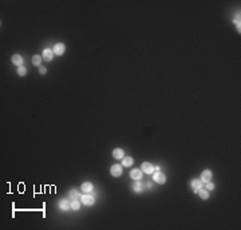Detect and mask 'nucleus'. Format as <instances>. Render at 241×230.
<instances>
[{"label": "nucleus", "mask_w": 241, "mask_h": 230, "mask_svg": "<svg viewBox=\"0 0 241 230\" xmlns=\"http://www.w3.org/2000/svg\"><path fill=\"white\" fill-rule=\"evenodd\" d=\"M153 179L156 181L157 183H160V185H163L165 182H166V177L163 175L161 171H157V173H154V175H153Z\"/></svg>", "instance_id": "nucleus-2"}, {"label": "nucleus", "mask_w": 241, "mask_h": 230, "mask_svg": "<svg viewBox=\"0 0 241 230\" xmlns=\"http://www.w3.org/2000/svg\"><path fill=\"white\" fill-rule=\"evenodd\" d=\"M234 23H236V26H237V28H238V31H240V18H236V19H234Z\"/></svg>", "instance_id": "nucleus-23"}, {"label": "nucleus", "mask_w": 241, "mask_h": 230, "mask_svg": "<svg viewBox=\"0 0 241 230\" xmlns=\"http://www.w3.org/2000/svg\"><path fill=\"white\" fill-rule=\"evenodd\" d=\"M122 166L120 165H113V167H111V174H113L114 177H119L122 175Z\"/></svg>", "instance_id": "nucleus-7"}, {"label": "nucleus", "mask_w": 241, "mask_h": 230, "mask_svg": "<svg viewBox=\"0 0 241 230\" xmlns=\"http://www.w3.org/2000/svg\"><path fill=\"white\" fill-rule=\"evenodd\" d=\"M42 58L44 59L46 62H51V60H52V58H54V51L50 50V48H46V50L43 51Z\"/></svg>", "instance_id": "nucleus-3"}, {"label": "nucleus", "mask_w": 241, "mask_h": 230, "mask_svg": "<svg viewBox=\"0 0 241 230\" xmlns=\"http://www.w3.org/2000/svg\"><path fill=\"white\" fill-rule=\"evenodd\" d=\"M113 156L115 158V159H123V156H125L123 150H122V148H114Z\"/></svg>", "instance_id": "nucleus-11"}, {"label": "nucleus", "mask_w": 241, "mask_h": 230, "mask_svg": "<svg viewBox=\"0 0 241 230\" xmlns=\"http://www.w3.org/2000/svg\"><path fill=\"white\" fill-rule=\"evenodd\" d=\"M82 191L83 193H91L93 191V183H90V182H85V183L82 185Z\"/></svg>", "instance_id": "nucleus-13"}, {"label": "nucleus", "mask_w": 241, "mask_h": 230, "mask_svg": "<svg viewBox=\"0 0 241 230\" xmlns=\"http://www.w3.org/2000/svg\"><path fill=\"white\" fill-rule=\"evenodd\" d=\"M200 193V197H201L202 199H208L209 198V193H208V190H204V189H200L198 190Z\"/></svg>", "instance_id": "nucleus-18"}, {"label": "nucleus", "mask_w": 241, "mask_h": 230, "mask_svg": "<svg viewBox=\"0 0 241 230\" xmlns=\"http://www.w3.org/2000/svg\"><path fill=\"white\" fill-rule=\"evenodd\" d=\"M81 202L83 203V205H86V206H91V205H94V202H95V198H94L90 193H85V194L81 197Z\"/></svg>", "instance_id": "nucleus-1"}, {"label": "nucleus", "mask_w": 241, "mask_h": 230, "mask_svg": "<svg viewBox=\"0 0 241 230\" xmlns=\"http://www.w3.org/2000/svg\"><path fill=\"white\" fill-rule=\"evenodd\" d=\"M81 193L78 190H70V199L71 201H75V199H81Z\"/></svg>", "instance_id": "nucleus-15"}, {"label": "nucleus", "mask_w": 241, "mask_h": 230, "mask_svg": "<svg viewBox=\"0 0 241 230\" xmlns=\"http://www.w3.org/2000/svg\"><path fill=\"white\" fill-rule=\"evenodd\" d=\"M133 163H134V159H133L131 156H126V158L123 156V159H122V165H123L125 167H130Z\"/></svg>", "instance_id": "nucleus-14"}, {"label": "nucleus", "mask_w": 241, "mask_h": 230, "mask_svg": "<svg viewBox=\"0 0 241 230\" xmlns=\"http://www.w3.org/2000/svg\"><path fill=\"white\" fill-rule=\"evenodd\" d=\"M59 207H60L62 210L67 211L68 209H71V202L67 201V199H60V201H59Z\"/></svg>", "instance_id": "nucleus-8"}, {"label": "nucleus", "mask_w": 241, "mask_h": 230, "mask_svg": "<svg viewBox=\"0 0 241 230\" xmlns=\"http://www.w3.org/2000/svg\"><path fill=\"white\" fill-rule=\"evenodd\" d=\"M32 63H34L35 66H40V63H42V56H39V55H35V56L32 58Z\"/></svg>", "instance_id": "nucleus-19"}, {"label": "nucleus", "mask_w": 241, "mask_h": 230, "mask_svg": "<svg viewBox=\"0 0 241 230\" xmlns=\"http://www.w3.org/2000/svg\"><path fill=\"white\" fill-rule=\"evenodd\" d=\"M154 170H156V169L153 167L152 163H149V162H144V163H142V171H144L145 174H153Z\"/></svg>", "instance_id": "nucleus-4"}, {"label": "nucleus", "mask_w": 241, "mask_h": 230, "mask_svg": "<svg viewBox=\"0 0 241 230\" xmlns=\"http://www.w3.org/2000/svg\"><path fill=\"white\" fill-rule=\"evenodd\" d=\"M201 186H202V181L201 179H193L192 181V187L194 189V193H198V190L201 189Z\"/></svg>", "instance_id": "nucleus-10"}, {"label": "nucleus", "mask_w": 241, "mask_h": 230, "mask_svg": "<svg viewBox=\"0 0 241 230\" xmlns=\"http://www.w3.org/2000/svg\"><path fill=\"white\" fill-rule=\"evenodd\" d=\"M79 207H81V202H79V199H75V201H71V209L72 210H79Z\"/></svg>", "instance_id": "nucleus-16"}, {"label": "nucleus", "mask_w": 241, "mask_h": 230, "mask_svg": "<svg viewBox=\"0 0 241 230\" xmlns=\"http://www.w3.org/2000/svg\"><path fill=\"white\" fill-rule=\"evenodd\" d=\"M130 177H131V179H134V181H139V179H142V171L138 170V169H134V170H131V173H130Z\"/></svg>", "instance_id": "nucleus-6"}, {"label": "nucleus", "mask_w": 241, "mask_h": 230, "mask_svg": "<svg viewBox=\"0 0 241 230\" xmlns=\"http://www.w3.org/2000/svg\"><path fill=\"white\" fill-rule=\"evenodd\" d=\"M64 50H66V46L63 43H56L54 46V54H56V55H63L64 54Z\"/></svg>", "instance_id": "nucleus-5"}, {"label": "nucleus", "mask_w": 241, "mask_h": 230, "mask_svg": "<svg viewBox=\"0 0 241 230\" xmlns=\"http://www.w3.org/2000/svg\"><path fill=\"white\" fill-rule=\"evenodd\" d=\"M12 63H14L15 66L20 67L22 64H23V58H22L20 55H14V56H12Z\"/></svg>", "instance_id": "nucleus-12"}, {"label": "nucleus", "mask_w": 241, "mask_h": 230, "mask_svg": "<svg viewBox=\"0 0 241 230\" xmlns=\"http://www.w3.org/2000/svg\"><path fill=\"white\" fill-rule=\"evenodd\" d=\"M39 72H40V74H42V75H44V74H46V72H47V70H46V68H44V67H42V66H40V67H39Z\"/></svg>", "instance_id": "nucleus-22"}, {"label": "nucleus", "mask_w": 241, "mask_h": 230, "mask_svg": "<svg viewBox=\"0 0 241 230\" xmlns=\"http://www.w3.org/2000/svg\"><path fill=\"white\" fill-rule=\"evenodd\" d=\"M206 189H208V190H213V189H214V185L209 181V182H206Z\"/></svg>", "instance_id": "nucleus-21"}, {"label": "nucleus", "mask_w": 241, "mask_h": 230, "mask_svg": "<svg viewBox=\"0 0 241 230\" xmlns=\"http://www.w3.org/2000/svg\"><path fill=\"white\" fill-rule=\"evenodd\" d=\"M133 190L137 191V193H141V191L144 190V187H142V185L139 183V181H137L133 185Z\"/></svg>", "instance_id": "nucleus-17"}, {"label": "nucleus", "mask_w": 241, "mask_h": 230, "mask_svg": "<svg viewBox=\"0 0 241 230\" xmlns=\"http://www.w3.org/2000/svg\"><path fill=\"white\" fill-rule=\"evenodd\" d=\"M18 74H19L20 76H24V75L27 74V70H26V67H23V66H20L19 68H18Z\"/></svg>", "instance_id": "nucleus-20"}, {"label": "nucleus", "mask_w": 241, "mask_h": 230, "mask_svg": "<svg viewBox=\"0 0 241 230\" xmlns=\"http://www.w3.org/2000/svg\"><path fill=\"white\" fill-rule=\"evenodd\" d=\"M212 179V171L210 170H205V171H202L201 174V181L202 182H209V181Z\"/></svg>", "instance_id": "nucleus-9"}]
</instances>
